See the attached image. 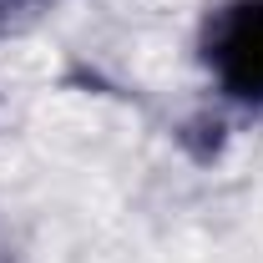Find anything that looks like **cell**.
Listing matches in <instances>:
<instances>
[{"label":"cell","mask_w":263,"mask_h":263,"mask_svg":"<svg viewBox=\"0 0 263 263\" xmlns=\"http://www.w3.org/2000/svg\"><path fill=\"white\" fill-rule=\"evenodd\" d=\"M0 263H5V253H0Z\"/></svg>","instance_id":"2"},{"label":"cell","mask_w":263,"mask_h":263,"mask_svg":"<svg viewBox=\"0 0 263 263\" xmlns=\"http://www.w3.org/2000/svg\"><path fill=\"white\" fill-rule=\"evenodd\" d=\"M208 66L238 101L263 106V0H228L208 21Z\"/></svg>","instance_id":"1"}]
</instances>
